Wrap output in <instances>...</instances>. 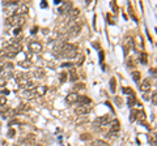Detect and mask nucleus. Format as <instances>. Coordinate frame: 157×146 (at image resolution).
I'll list each match as a JSON object with an SVG mask.
<instances>
[{"mask_svg": "<svg viewBox=\"0 0 157 146\" xmlns=\"http://www.w3.org/2000/svg\"><path fill=\"white\" fill-rule=\"evenodd\" d=\"M84 121H86V119H80V120H76V124H81V123H84Z\"/></svg>", "mask_w": 157, "mask_h": 146, "instance_id": "c9c22d12", "label": "nucleus"}, {"mask_svg": "<svg viewBox=\"0 0 157 146\" xmlns=\"http://www.w3.org/2000/svg\"><path fill=\"white\" fill-rule=\"evenodd\" d=\"M140 61L143 63V64H147V54H141V56H140Z\"/></svg>", "mask_w": 157, "mask_h": 146, "instance_id": "cd10ccee", "label": "nucleus"}, {"mask_svg": "<svg viewBox=\"0 0 157 146\" xmlns=\"http://www.w3.org/2000/svg\"><path fill=\"white\" fill-rule=\"evenodd\" d=\"M78 14H80V10L76 9V8H72V9L68 12V18H69V20H75V18L78 17Z\"/></svg>", "mask_w": 157, "mask_h": 146, "instance_id": "4468645a", "label": "nucleus"}, {"mask_svg": "<svg viewBox=\"0 0 157 146\" xmlns=\"http://www.w3.org/2000/svg\"><path fill=\"white\" fill-rule=\"evenodd\" d=\"M77 103L80 104V106H89V104L92 103L90 98H88V96H84V95H78V101Z\"/></svg>", "mask_w": 157, "mask_h": 146, "instance_id": "f8f14e48", "label": "nucleus"}, {"mask_svg": "<svg viewBox=\"0 0 157 146\" xmlns=\"http://www.w3.org/2000/svg\"><path fill=\"white\" fill-rule=\"evenodd\" d=\"M135 103H136V101H135V95H130V96H128V106L132 107Z\"/></svg>", "mask_w": 157, "mask_h": 146, "instance_id": "5701e85b", "label": "nucleus"}, {"mask_svg": "<svg viewBox=\"0 0 157 146\" xmlns=\"http://www.w3.org/2000/svg\"><path fill=\"white\" fill-rule=\"evenodd\" d=\"M139 120H140V121H144V120H145V117H144V112H139Z\"/></svg>", "mask_w": 157, "mask_h": 146, "instance_id": "473e14b6", "label": "nucleus"}, {"mask_svg": "<svg viewBox=\"0 0 157 146\" xmlns=\"http://www.w3.org/2000/svg\"><path fill=\"white\" fill-rule=\"evenodd\" d=\"M152 101H153V104H156V93H153V96H152Z\"/></svg>", "mask_w": 157, "mask_h": 146, "instance_id": "e433bc0d", "label": "nucleus"}, {"mask_svg": "<svg viewBox=\"0 0 157 146\" xmlns=\"http://www.w3.org/2000/svg\"><path fill=\"white\" fill-rule=\"evenodd\" d=\"M18 64H20L22 68H30V65H31L29 60H26V61H21V63H18Z\"/></svg>", "mask_w": 157, "mask_h": 146, "instance_id": "b1692460", "label": "nucleus"}, {"mask_svg": "<svg viewBox=\"0 0 157 146\" xmlns=\"http://www.w3.org/2000/svg\"><path fill=\"white\" fill-rule=\"evenodd\" d=\"M119 129H120V127H119V121H118L117 119L113 120L111 125H110V133L107 134V137H110V136H115L118 132H119Z\"/></svg>", "mask_w": 157, "mask_h": 146, "instance_id": "20e7f679", "label": "nucleus"}, {"mask_svg": "<svg viewBox=\"0 0 157 146\" xmlns=\"http://www.w3.org/2000/svg\"><path fill=\"white\" fill-rule=\"evenodd\" d=\"M65 101H67L68 104H75V103H77V101H78V94H76V93L68 94V95L65 96Z\"/></svg>", "mask_w": 157, "mask_h": 146, "instance_id": "9d476101", "label": "nucleus"}, {"mask_svg": "<svg viewBox=\"0 0 157 146\" xmlns=\"http://www.w3.org/2000/svg\"><path fill=\"white\" fill-rule=\"evenodd\" d=\"M37 146H39V145H37Z\"/></svg>", "mask_w": 157, "mask_h": 146, "instance_id": "37998d69", "label": "nucleus"}, {"mask_svg": "<svg viewBox=\"0 0 157 146\" xmlns=\"http://www.w3.org/2000/svg\"><path fill=\"white\" fill-rule=\"evenodd\" d=\"M67 73H64V72H62V73H60V82H64V81H65V78H67Z\"/></svg>", "mask_w": 157, "mask_h": 146, "instance_id": "bb28decb", "label": "nucleus"}, {"mask_svg": "<svg viewBox=\"0 0 157 146\" xmlns=\"http://www.w3.org/2000/svg\"><path fill=\"white\" fill-rule=\"evenodd\" d=\"M55 3V4H56V5H59V4H62V1H59V0H56V1H54Z\"/></svg>", "mask_w": 157, "mask_h": 146, "instance_id": "a19ab883", "label": "nucleus"}, {"mask_svg": "<svg viewBox=\"0 0 157 146\" xmlns=\"http://www.w3.org/2000/svg\"><path fill=\"white\" fill-rule=\"evenodd\" d=\"M21 50H22V44L18 43V42H12V43H9L5 47V50L3 52H9V54L17 55L18 52H21Z\"/></svg>", "mask_w": 157, "mask_h": 146, "instance_id": "f03ea898", "label": "nucleus"}, {"mask_svg": "<svg viewBox=\"0 0 157 146\" xmlns=\"http://www.w3.org/2000/svg\"><path fill=\"white\" fill-rule=\"evenodd\" d=\"M1 93H3V94H4V96H5V95H7V94H8V93H9V90H7V89H5V90H3V91H1Z\"/></svg>", "mask_w": 157, "mask_h": 146, "instance_id": "58836bf2", "label": "nucleus"}, {"mask_svg": "<svg viewBox=\"0 0 157 146\" xmlns=\"http://www.w3.org/2000/svg\"><path fill=\"white\" fill-rule=\"evenodd\" d=\"M81 26H83L81 23H75V25H72L69 29H68V33H69L68 36H76L81 31Z\"/></svg>", "mask_w": 157, "mask_h": 146, "instance_id": "423d86ee", "label": "nucleus"}, {"mask_svg": "<svg viewBox=\"0 0 157 146\" xmlns=\"http://www.w3.org/2000/svg\"><path fill=\"white\" fill-rule=\"evenodd\" d=\"M34 90H35L37 93V96H41V95H44L47 91V87L46 86H37V87H34Z\"/></svg>", "mask_w": 157, "mask_h": 146, "instance_id": "dca6fc26", "label": "nucleus"}, {"mask_svg": "<svg viewBox=\"0 0 157 146\" xmlns=\"http://www.w3.org/2000/svg\"><path fill=\"white\" fill-rule=\"evenodd\" d=\"M132 46H133V39L131 38V36H127V38L124 39V43H123V50H124L126 55H127V52L132 48Z\"/></svg>", "mask_w": 157, "mask_h": 146, "instance_id": "1a4fd4ad", "label": "nucleus"}, {"mask_svg": "<svg viewBox=\"0 0 157 146\" xmlns=\"http://www.w3.org/2000/svg\"><path fill=\"white\" fill-rule=\"evenodd\" d=\"M77 78H78L77 73H76L75 70H71V72H69V80H71V81H73V82H75V81L77 80Z\"/></svg>", "mask_w": 157, "mask_h": 146, "instance_id": "4be33fe9", "label": "nucleus"}, {"mask_svg": "<svg viewBox=\"0 0 157 146\" xmlns=\"http://www.w3.org/2000/svg\"><path fill=\"white\" fill-rule=\"evenodd\" d=\"M15 12H16V16H25V13L28 12V7H26L25 4H22V5H20Z\"/></svg>", "mask_w": 157, "mask_h": 146, "instance_id": "ddd939ff", "label": "nucleus"}, {"mask_svg": "<svg viewBox=\"0 0 157 146\" xmlns=\"http://www.w3.org/2000/svg\"><path fill=\"white\" fill-rule=\"evenodd\" d=\"M25 22H26L25 16H13V18H12V25H16L17 28H21Z\"/></svg>", "mask_w": 157, "mask_h": 146, "instance_id": "39448f33", "label": "nucleus"}, {"mask_svg": "<svg viewBox=\"0 0 157 146\" xmlns=\"http://www.w3.org/2000/svg\"><path fill=\"white\" fill-rule=\"evenodd\" d=\"M5 103H7V98H5L4 95H1V96H0V107L5 106Z\"/></svg>", "mask_w": 157, "mask_h": 146, "instance_id": "a878e982", "label": "nucleus"}, {"mask_svg": "<svg viewBox=\"0 0 157 146\" xmlns=\"http://www.w3.org/2000/svg\"><path fill=\"white\" fill-rule=\"evenodd\" d=\"M90 110H92L90 106H80V104H78V106L75 108V114L78 115V116H84V115H86Z\"/></svg>", "mask_w": 157, "mask_h": 146, "instance_id": "7ed1b4c3", "label": "nucleus"}, {"mask_svg": "<svg viewBox=\"0 0 157 146\" xmlns=\"http://www.w3.org/2000/svg\"><path fill=\"white\" fill-rule=\"evenodd\" d=\"M5 83H7V78L1 77L0 78V87H1V86H5Z\"/></svg>", "mask_w": 157, "mask_h": 146, "instance_id": "7c9ffc66", "label": "nucleus"}, {"mask_svg": "<svg viewBox=\"0 0 157 146\" xmlns=\"http://www.w3.org/2000/svg\"><path fill=\"white\" fill-rule=\"evenodd\" d=\"M139 112L140 111H138V110H131V115H130V120L131 121H135L136 119H138V116H139Z\"/></svg>", "mask_w": 157, "mask_h": 146, "instance_id": "aec40b11", "label": "nucleus"}, {"mask_svg": "<svg viewBox=\"0 0 157 146\" xmlns=\"http://www.w3.org/2000/svg\"><path fill=\"white\" fill-rule=\"evenodd\" d=\"M117 81H115V78L114 77H111V80H110V91H111L113 94L115 93V89H117Z\"/></svg>", "mask_w": 157, "mask_h": 146, "instance_id": "412c9836", "label": "nucleus"}, {"mask_svg": "<svg viewBox=\"0 0 157 146\" xmlns=\"http://www.w3.org/2000/svg\"><path fill=\"white\" fill-rule=\"evenodd\" d=\"M132 78H133V81H136V82H138V81L140 80V73L136 72V70H135V72L132 73Z\"/></svg>", "mask_w": 157, "mask_h": 146, "instance_id": "393cba45", "label": "nucleus"}, {"mask_svg": "<svg viewBox=\"0 0 157 146\" xmlns=\"http://www.w3.org/2000/svg\"><path fill=\"white\" fill-rule=\"evenodd\" d=\"M110 119H111V116L110 115H104V116H101V117H98V119H96V121H94V124L96 125H106V124H109L110 123Z\"/></svg>", "mask_w": 157, "mask_h": 146, "instance_id": "6e6552de", "label": "nucleus"}, {"mask_svg": "<svg viewBox=\"0 0 157 146\" xmlns=\"http://www.w3.org/2000/svg\"><path fill=\"white\" fill-rule=\"evenodd\" d=\"M3 69H4V63H1V61H0V72H1Z\"/></svg>", "mask_w": 157, "mask_h": 146, "instance_id": "4c0bfd02", "label": "nucleus"}, {"mask_svg": "<svg viewBox=\"0 0 157 146\" xmlns=\"http://www.w3.org/2000/svg\"><path fill=\"white\" fill-rule=\"evenodd\" d=\"M71 8H72V4L71 3H64L62 5V8L59 9V13H65V12H69Z\"/></svg>", "mask_w": 157, "mask_h": 146, "instance_id": "a211bd4d", "label": "nucleus"}, {"mask_svg": "<svg viewBox=\"0 0 157 146\" xmlns=\"http://www.w3.org/2000/svg\"><path fill=\"white\" fill-rule=\"evenodd\" d=\"M46 5H47L46 3H42V4H41V7H42V8H46Z\"/></svg>", "mask_w": 157, "mask_h": 146, "instance_id": "79ce46f5", "label": "nucleus"}, {"mask_svg": "<svg viewBox=\"0 0 157 146\" xmlns=\"http://www.w3.org/2000/svg\"><path fill=\"white\" fill-rule=\"evenodd\" d=\"M34 77L38 78V80H42V78L44 77V69H42V68H37L35 72H34Z\"/></svg>", "mask_w": 157, "mask_h": 146, "instance_id": "f3484780", "label": "nucleus"}, {"mask_svg": "<svg viewBox=\"0 0 157 146\" xmlns=\"http://www.w3.org/2000/svg\"><path fill=\"white\" fill-rule=\"evenodd\" d=\"M149 89H151V81H149L148 78H145V80H143V82H141V85H140V90L148 91Z\"/></svg>", "mask_w": 157, "mask_h": 146, "instance_id": "2eb2a0df", "label": "nucleus"}, {"mask_svg": "<svg viewBox=\"0 0 157 146\" xmlns=\"http://www.w3.org/2000/svg\"><path fill=\"white\" fill-rule=\"evenodd\" d=\"M92 146H110V145L102 140H94L93 142H92Z\"/></svg>", "mask_w": 157, "mask_h": 146, "instance_id": "6ab92c4d", "label": "nucleus"}, {"mask_svg": "<svg viewBox=\"0 0 157 146\" xmlns=\"http://www.w3.org/2000/svg\"><path fill=\"white\" fill-rule=\"evenodd\" d=\"M77 54H78L77 46H75V44H72V43H65L64 46H63L62 51H60V54H59V56H58V57L72 59V57L77 56Z\"/></svg>", "mask_w": 157, "mask_h": 146, "instance_id": "f257e3e1", "label": "nucleus"}, {"mask_svg": "<svg viewBox=\"0 0 157 146\" xmlns=\"http://www.w3.org/2000/svg\"><path fill=\"white\" fill-rule=\"evenodd\" d=\"M20 110H21V111H29V110H30V107H29L28 104H21Z\"/></svg>", "mask_w": 157, "mask_h": 146, "instance_id": "c85d7f7f", "label": "nucleus"}, {"mask_svg": "<svg viewBox=\"0 0 157 146\" xmlns=\"http://www.w3.org/2000/svg\"><path fill=\"white\" fill-rule=\"evenodd\" d=\"M20 31H21V28H17V29H15L13 34H15V35H18V34H20Z\"/></svg>", "mask_w": 157, "mask_h": 146, "instance_id": "72a5a7b5", "label": "nucleus"}, {"mask_svg": "<svg viewBox=\"0 0 157 146\" xmlns=\"http://www.w3.org/2000/svg\"><path fill=\"white\" fill-rule=\"evenodd\" d=\"M8 136H9V137H13V136H15V130L10 129L9 132H8Z\"/></svg>", "mask_w": 157, "mask_h": 146, "instance_id": "f704fd0d", "label": "nucleus"}, {"mask_svg": "<svg viewBox=\"0 0 157 146\" xmlns=\"http://www.w3.org/2000/svg\"><path fill=\"white\" fill-rule=\"evenodd\" d=\"M84 87H85V85H84V83H77V85H76L73 89H75V90H81V89H84Z\"/></svg>", "mask_w": 157, "mask_h": 146, "instance_id": "c756f323", "label": "nucleus"}, {"mask_svg": "<svg viewBox=\"0 0 157 146\" xmlns=\"http://www.w3.org/2000/svg\"><path fill=\"white\" fill-rule=\"evenodd\" d=\"M123 91H124V93H128V94H130V95H133V91H132V89H127V87H124V89H123Z\"/></svg>", "mask_w": 157, "mask_h": 146, "instance_id": "2f4dec72", "label": "nucleus"}, {"mask_svg": "<svg viewBox=\"0 0 157 146\" xmlns=\"http://www.w3.org/2000/svg\"><path fill=\"white\" fill-rule=\"evenodd\" d=\"M21 94H22V96L24 98H26V99H33V98H35L37 96V93H35L34 89H30V90H24Z\"/></svg>", "mask_w": 157, "mask_h": 146, "instance_id": "9b49d317", "label": "nucleus"}, {"mask_svg": "<svg viewBox=\"0 0 157 146\" xmlns=\"http://www.w3.org/2000/svg\"><path fill=\"white\" fill-rule=\"evenodd\" d=\"M35 30H38V29H37V28H33V29H31V33L34 34V33H35Z\"/></svg>", "mask_w": 157, "mask_h": 146, "instance_id": "ea45409f", "label": "nucleus"}, {"mask_svg": "<svg viewBox=\"0 0 157 146\" xmlns=\"http://www.w3.org/2000/svg\"><path fill=\"white\" fill-rule=\"evenodd\" d=\"M29 50H30V52H34V54H38V52L42 51V44L39 43V42H30L29 43Z\"/></svg>", "mask_w": 157, "mask_h": 146, "instance_id": "0eeeda50", "label": "nucleus"}]
</instances>
